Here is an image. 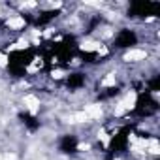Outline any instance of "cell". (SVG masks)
Returning <instances> with one entry per match:
<instances>
[{"mask_svg": "<svg viewBox=\"0 0 160 160\" xmlns=\"http://www.w3.org/2000/svg\"><path fill=\"white\" fill-rule=\"evenodd\" d=\"M34 55H36V49L30 47V49H19V51H12L10 57H8V72L12 75H23L27 66L34 60Z\"/></svg>", "mask_w": 160, "mask_h": 160, "instance_id": "6da1fadb", "label": "cell"}, {"mask_svg": "<svg viewBox=\"0 0 160 160\" xmlns=\"http://www.w3.org/2000/svg\"><path fill=\"white\" fill-rule=\"evenodd\" d=\"M156 111H158V102L151 96V92L149 91L139 92L136 108H134V115H138V117H151Z\"/></svg>", "mask_w": 160, "mask_h": 160, "instance_id": "7a4b0ae2", "label": "cell"}, {"mask_svg": "<svg viewBox=\"0 0 160 160\" xmlns=\"http://www.w3.org/2000/svg\"><path fill=\"white\" fill-rule=\"evenodd\" d=\"M160 10L158 2H132L128 8V15L130 17H149V15H156Z\"/></svg>", "mask_w": 160, "mask_h": 160, "instance_id": "3957f363", "label": "cell"}, {"mask_svg": "<svg viewBox=\"0 0 160 160\" xmlns=\"http://www.w3.org/2000/svg\"><path fill=\"white\" fill-rule=\"evenodd\" d=\"M130 132H132V124H126V126H122V128H121L113 138H111V143H109V154H111V156L126 149Z\"/></svg>", "mask_w": 160, "mask_h": 160, "instance_id": "277c9868", "label": "cell"}, {"mask_svg": "<svg viewBox=\"0 0 160 160\" xmlns=\"http://www.w3.org/2000/svg\"><path fill=\"white\" fill-rule=\"evenodd\" d=\"M136 42H138V36H136V32L134 30H130V28H122L119 34H117V38H115V47H119V49H126V47H132V45H136Z\"/></svg>", "mask_w": 160, "mask_h": 160, "instance_id": "5b68a950", "label": "cell"}, {"mask_svg": "<svg viewBox=\"0 0 160 160\" xmlns=\"http://www.w3.org/2000/svg\"><path fill=\"white\" fill-rule=\"evenodd\" d=\"M58 149H60L64 154H73V152L77 151V138H75V136H64V138L60 139Z\"/></svg>", "mask_w": 160, "mask_h": 160, "instance_id": "8992f818", "label": "cell"}, {"mask_svg": "<svg viewBox=\"0 0 160 160\" xmlns=\"http://www.w3.org/2000/svg\"><path fill=\"white\" fill-rule=\"evenodd\" d=\"M19 119H21V122H23L30 132H36V130L40 128V119H36L34 115H30V113H27V111H21V113H19Z\"/></svg>", "mask_w": 160, "mask_h": 160, "instance_id": "52a82bcc", "label": "cell"}, {"mask_svg": "<svg viewBox=\"0 0 160 160\" xmlns=\"http://www.w3.org/2000/svg\"><path fill=\"white\" fill-rule=\"evenodd\" d=\"M85 83V75L83 73H72L68 79H66V85L70 87V89H79Z\"/></svg>", "mask_w": 160, "mask_h": 160, "instance_id": "ba28073f", "label": "cell"}, {"mask_svg": "<svg viewBox=\"0 0 160 160\" xmlns=\"http://www.w3.org/2000/svg\"><path fill=\"white\" fill-rule=\"evenodd\" d=\"M117 92H119V89H117V87H109V89H104V92H100V94H98V98H100V100H106V98L115 96Z\"/></svg>", "mask_w": 160, "mask_h": 160, "instance_id": "9c48e42d", "label": "cell"}, {"mask_svg": "<svg viewBox=\"0 0 160 160\" xmlns=\"http://www.w3.org/2000/svg\"><path fill=\"white\" fill-rule=\"evenodd\" d=\"M79 57H81L83 58V62H96L98 60V55L96 53H79Z\"/></svg>", "mask_w": 160, "mask_h": 160, "instance_id": "30bf717a", "label": "cell"}, {"mask_svg": "<svg viewBox=\"0 0 160 160\" xmlns=\"http://www.w3.org/2000/svg\"><path fill=\"white\" fill-rule=\"evenodd\" d=\"M158 89H160V75H154L151 81H149V92L158 91Z\"/></svg>", "mask_w": 160, "mask_h": 160, "instance_id": "8fae6325", "label": "cell"}, {"mask_svg": "<svg viewBox=\"0 0 160 160\" xmlns=\"http://www.w3.org/2000/svg\"><path fill=\"white\" fill-rule=\"evenodd\" d=\"M111 158H113V156H111V154H108V158H106V160H111Z\"/></svg>", "mask_w": 160, "mask_h": 160, "instance_id": "7c38bea8", "label": "cell"}, {"mask_svg": "<svg viewBox=\"0 0 160 160\" xmlns=\"http://www.w3.org/2000/svg\"><path fill=\"white\" fill-rule=\"evenodd\" d=\"M0 27H2V23H0Z\"/></svg>", "mask_w": 160, "mask_h": 160, "instance_id": "4fadbf2b", "label": "cell"}, {"mask_svg": "<svg viewBox=\"0 0 160 160\" xmlns=\"http://www.w3.org/2000/svg\"><path fill=\"white\" fill-rule=\"evenodd\" d=\"M156 160H158V158H156Z\"/></svg>", "mask_w": 160, "mask_h": 160, "instance_id": "5bb4252c", "label": "cell"}]
</instances>
